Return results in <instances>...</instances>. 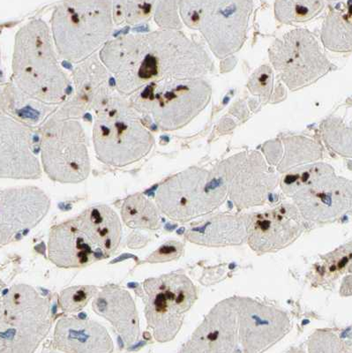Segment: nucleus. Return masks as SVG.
Listing matches in <instances>:
<instances>
[{
	"label": "nucleus",
	"instance_id": "obj_13",
	"mask_svg": "<svg viewBox=\"0 0 352 353\" xmlns=\"http://www.w3.org/2000/svg\"><path fill=\"white\" fill-rule=\"evenodd\" d=\"M306 222H335L351 213V182L335 174L334 168L327 165L324 170L291 196Z\"/></svg>",
	"mask_w": 352,
	"mask_h": 353
},
{
	"label": "nucleus",
	"instance_id": "obj_20",
	"mask_svg": "<svg viewBox=\"0 0 352 353\" xmlns=\"http://www.w3.org/2000/svg\"><path fill=\"white\" fill-rule=\"evenodd\" d=\"M238 342L235 297L214 305L178 353H235Z\"/></svg>",
	"mask_w": 352,
	"mask_h": 353
},
{
	"label": "nucleus",
	"instance_id": "obj_15",
	"mask_svg": "<svg viewBox=\"0 0 352 353\" xmlns=\"http://www.w3.org/2000/svg\"><path fill=\"white\" fill-rule=\"evenodd\" d=\"M235 301L243 353H264L290 333L291 317L282 309L249 297L235 296Z\"/></svg>",
	"mask_w": 352,
	"mask_h": 353
},
{
	"label": "nucleus",
	"instance_id": "obj_38",
	"mask_svg": "<svg viewBox=\"0 0 352 353\" xmlns=\"http://www.w3.org/2000/svg\"><path fill=\"white\" fill-rule=\"evenodd\" d=\"M341 295L344 296V297H348V296H351V275L345 276L344 282L342 283V285L341 287Z\"/></svg>",
	"mask_w": 352,
	"mask_h": 353
},
{
	"label": "nucleus",
	"instance_id": "obj_12",
	"mask_svg": "<svg viewBox=\"0 0 352 353\" xmlns=\"http://www.w3.org/2000/svg\"><path fill=\"white\" fill-rule=\"evenodd\" d=\"M224 182L228 197L238 210L262 206L280 179L258 151H244L218 163L212 170Z\"/></svg>",
	"mask_w": 352,
	"mask_h": 353
},
{
	"label": "nucleus",
	"instance_id": "obj_19",
	"mask_svg": "<svg viewBox=\"0 0 352 353\" xmlns=\"http://www.w3.org/2000/svg\"><path fill=\"white\" fill-rule=\"evenodd\" d=\"M73 80V97L62 103L52 118L78 121L87 112L95 110L116 92L111 74L96 54L75 66Z\"/></svg>",
	"mask_w": 352,
	"mask_h": 353
},
{
	"label": "nucleus",
	"instance_id": "obj_32",
	"mask_svg": "<svg viewBox=\"0 0 352 353\" xmlns=\"http://www.w3.org/2000/svg\"><path fill=\"white\" fill-rule=\"evenodd\" d=\"M323 138L329 147L342 154V157L351 156V131L339 119H330L322 125Z\"/></svg>",
	"mask_w": 352,
	"mask_h": 353
},
{
	"label": "nucleus",
	"instance_id": "obj_17",
	"mask_svg": "<svg viewBox=\"0 0 352 353\" xmlns=\"http://www.w3.org/2000/svg\"><path fill=\"white\" fill-rule=\"evenodd\" d=\"M306 230V221L294 204H281L249 215L247 243L257 254L276 253L296 242Z\"/></svg>",
	"mask_w": 352,
	"mask_h": 353
},
{
	"label": "nucleus",
	"instance_id": "obj_27",
	"mask_svg": "<svg viewBox=\"0 0 352 353\" xmlns=\"http://www.w3.org/2000/svg\"><path fill=\"white\" fill-rule=\"evenodd\" d=\"M121 217L125 225L132 229L154 231L162 225L158 208L141 193L129 195L125 199L121 206Z\"/></svg>",
	"mask_w": 352,
	"mask_h": 353
},
{
	"label": "nucleus",
	"instance_id": "obj_36",
	"mask_svg": "<svg viewBox=\"0 0 352 353\" xmlns=\"http://www.w3.org/2000/svg\"><path fill=\"white\" fill-rule=\"evenodd\" d=\"M185 245L178 241H169L156 249L144 260V263L156 264L177 261L183 256Z\"/></svg>",
	"mask_w": 352,
	"mask_h": 353
},
{
	"label": "nucleus",
	"instance_id": "obj_39",
	"mask_svg": "<svg viewBox=\"0 0 352 353\" xmlns=\"http://www.w3.org/2000/svg\"><path fill=\"white\" fill-rule=\"evenodd\" d=\"M285 353H307L303 345L295 346L289 349Z\"/></svg>",
	"mask_w": 352,
	"mask_h": 353
},
{
	"label": "nucleus",
	"instance_id": "obj_23",
	"mask_svg": "<svg viewBox=\"0 0 352 353\" xmlns=\"http://www.w3.org/2000/svg\"><path fill=\"white\" fill-rule=\"evenodd\" d=\"M249 215L218 214L194 223L185 233L187 241L207 248L240 245L247 242Z\"/></svg>",
	"mask_w": 352,
	"mask_h": 353
},
{
	"label": "nucleus",
	"instance_id": "obj_40",
	"mask_svg": "<svg viewBox=\"0 0 352 353\" xmlns=\"http://www.w3.org/2000/svg\"><path fill=\"white\" fill-rule=\"evenodd\" d=\"M43 353H59V352H43Z\"/></svg>",
	"mask_w": 352,
	"mask_h": 353
},
{
	"label": "nucleus",
	"instance_id": "obj_34",
	"mask_svg": "<svg viewBox=\"0 0 352 353\" xmlns=\"http://www.w3.org/2000/svg\"><path fill=\"white\" fill-rule=\"evenodd\" d=\"M273 72L269 65L258 68L251 75L247 87L251 94L259 96L264 101L270 99L273 90Z\"/></svg>",
	"mask_w": 352,
	"mask_h": 353
},
{
	"label": "nucleus",
	"instance_id": "obj_26",
	"mask_svg": "<svg viewBox=\"0 0 352 353\" xmlns=\"http://www.w3.org/2000/svg\"><path fill=\"white\" fill-rule=\"evenodd\" d=\"M351 263L352 244L348 242L323 255L313 265L308 279L313 287L333 285L339 277L351 270Z\"/></svg>",
	"mask_w": 352,
	"mask_h": 353
},
{
	"label": "nucleus",
	"instance_id": "obj_35",
	"mask_svg": "<svg viewBox=\"0 0 352 353\" xmlns=\"http://www.w3.org/2000/svg\"><path fill=\"white\" fill-rule=\"evenodd\" d=\"M155 20L163 30H180L182 25L178 14V2H156Z\"/></svg>",
	"mask_w": 352,
	"mask_h": 353
},
{
	"label": "nucleus",
	"instance_id": "obj_30",
	"mask_svg": "<svg viewBox=\"0 0 352 353\" xmlns=\"http://www.w3.org/2000/svg\"><path fill=\"white\" fill-rule=\"evenodd\" d=\"M156 2H112V21L117 26L137 25L147 22L152 17Z\"/></svg>",
	"mask_w": 352,
	"mask_h": 353
},
{
	"label": "nucleus",
	"instance_id": "obj_8",
	"mask_svg": "<svg viewBox=\"0 0 352 353\" xmlns=\"http://www.w3.org/2000/svg\"><path fill=\"white\" fill-rule=\"evenodd\" d=\"M39 131L43 169L52 181L78 184L89 178V143L80 122L50 117Z\"/></svg>",
	"mask_w": 352,
	"mask_h": 353
},
{
	"label": "nucleus",
	"instance_id": "obj_11",
	"mask_svg": "<svg viewBox=\"0 0 352 353\" xmlns=\"http://www.w3.org/2000/svg\"><path fill=\"white\" fill-rule=\"evenodd\" d=\"M269 55L278 77L291 90L316 83L332 69L316 37L307 30H292L276 40Z\"/></svg>",
	"mask_w": 352,
	"mask_h": 353
},
{
	"label": "nucleus",
	"instance_id": "obj_6",
	"mask_svg": "<svg viewBox=\"0 0 352 353\" xmlns=\"http://www.w3.org/2000/svg\"><path fill=\"white\" fill-rule=\"evenodd\" d=\"M52 324L48 299L31 285L12 286L0 298V353H36Z\"/></svg>",
	"mask_w": 352,
	"mask_h": 353
},
{
	"label": "nucleus",
	"instance_id": "obj_18",
	"mask_svg": "<svg viewBox=\"0 0 352 353\" xmlns=\"http://www.w3.org/2000/svg\"><path fill=\"white\" fill-rule=\"evenodd\" d=\"M34 130L0 110V179H39L42 176Z\"/></svg>",
	"mask_w": 352,
	"mask_h": 353
},
{
	"label": "nucleus",
	"instance_id": "obj_10",
	"mask_svg": "<svg viewBox=\"0 0 352 353\" xmlns=\"http://www.w3.org/2000/svg\"><path fill=\"white\" fill-rule=\"evenodd\" d=\"M212 90L203 79L174 80L156 88L133 108L163 131L184 128L206 108Z\"/></svg>",
	"mask_w": 352,
	"mask_h": 353
},
{
	"label": "nucleus",
	"instance_id": "obj_33",
	"mask_svg": "<svg viewBox=\"0 0 352 353\" xmlns=\"http://www.w3.org/2000/svg\"><path fill=\"white\" fill-rule=\"evenodd\" d=\"M99 289L95 285H75L62 291L59 305L64 313H78L86 307L91 299L95 297Z\"/></svg>",
	"mask_w": 352,
	"mask_h": 353
},
{
	"label": "nucleus",
	"instance_id": "obj_21",
	"mask_svg": "<svg viewBox=\"0 0 352 353\" xmlns=\"http://www.w3.org/2000/svg\"><path fill=\"white\" fill-rule=\"evenodd\" d=\"M92 308L112 324L127 348L140 341L139 314L127 290L113 283L103 287L94 297Z\"/></svg>",
	"mask_w": 352,
	"mask_h": 353
},
{
	"label": "nucleus",
	"instance_id": "obj_2",
	"mask_svg": "<svg viewBox=\"0 0 352 353\" xmlns=\"http://www.w3.org/2000/svg\"><path fill=\"white\" fill-rule=\"evenodd\" d=\"M121 239L118 214L107 205H94L52 227L48 258L61 269H83L114 255Z\"/></svg>",
	"mask_w": 352,
	"mask_h": 353
},
{
	"label": "nucleus",
	"instance_id": "obj_16",
	"mask_svg": "<svg viewBox=\"0 0 352 353\" xmlns=\"http://www.w3.org/2000/svg\"><path fill=\"white\" fill-rule=\"evenodd\" d=\"M50 208L48 195L39 188L0 190V248L27 235L42 222Z\"/></svg>",
	"mask_w": 352,
	"mask_h": 353
},
{
	"label": "nucleus",
	"instance_id": "obj_41",
	"mask_svg": "<svg viewBox=\"0 0 352 353\" xmlns=\"http://www.w3.org/2000/svg\"><path fill=\"white\" fill-rule=\"evenodd\" d=\"M0 63H1V52H0Z\"/></svg>",
	"mask_w": 352,
	"mask_h": 353
},
{
	"label": "nucleus",
	"instance_id": "obj_7",
	"mask_svg": "<svg viewBox=\"0 0 352 353\" xmlns=\"http://www.w3.org/2000/svg\"><path fill=\"white\" fill-rule=\"evenodd\" d=\"M227 198V189L219 176L191 167L161 183L155 200L160 212L169 219L187 223L213 213Z\"/></svg>",
	"mask_w": 352,
	"mask_h": 353
},
{
	"label": "nucleus",
	"instance_id": "obj_29",
	"mask_svg": "<svg viewBox=\"0 0 352 353\" xmlns=\"http://www.w3.org/2000/svg\"><path fill=\"white\" fill-rule=\"evenodd\" d=\"M351 327L344 330H316L308 340L309 353H351Z\"/></svg>",
	"mask_w": 352,
	"mask_h": 353
},
{
	"label": "nucleus",
	"instance_id": "obj_14",
	"mask_svg": "<svg viewBox=\"0 0 352 353\" xmlns=\"http://www.w3.org/2000/svg\"><path fill=\"white\" fill-rule=\"evenodd\" d=\"M253 2L205 1L199 30L219 59L238 52L247 37Z\"/></svg>",
	"mask_w": 352,
	"mask_h": 353
},
{
	"label": "nucleus",
	"instance_id": "obj_24",
	"mask_svg": "<svg viewBox=\"0 0 352 353\" xmlns=\"http://www.w3.org/2000/svg\"><path fill=\"white\" fill-rule=\"evenodd\" d=\"M58 108L33 99L12 83L0 88L1 112L31 128L39 130Z\"/></svg>",
	"mask_w": 352,
	"mask_h": 353
},
{
	"label": "nucleus",
	"instance_id": "obj_5",
	"mask_svg": "<svg viewBox=\"0 0 352 353\" xmlns=\"http://www.w3.org/2000/svg\"><path fill=\"white\" fill-rule=\"evenodd\" d=\"M59 55L73 64L87 61L110 41L113 26L112 1H65L50 19Z\"/></svg>",
	"mask_w": 352,
	"mask_h": 353
},
{
	"label": "nucleus",
	"instance_id": "obj_22",
	"mask_svg": "<svg viewBox=\"0 0 352 353\" xmlns=\"http://www.w3.org/2000/svg\"><path fill=\"white\" fill-rule=\"evenodd\" d=\"M53 346L64 353H112L108 330L95 321L64 316L56 323Z\"/></svg>",
	"mask_w": 352,
	"mask_h": 353
},
{
	"label": "nucleus",
	"instance_id": "obj_28",
	"mask_svg": "<svg viewBox=\"0 0 352 353\" xmlns=\"http://www.w3.org/2000/svg\"><path fill=\"white\" fill-rule=\"evenodd\" d=\"M285 153L278 165L279 172L286 173L298 167L313 163L322 157V147L306 137H291L284 139Z\"/></svg>",
	"mask_w": 352,
	"mask_h": 353
},
{
	"label": "nucleus",
	"instance_id": "obj_25",
	"mask_svg": "<svg viewBox=\"0 0 352 353\" xmlns=\"http://www.w3.org/2000/svg\"><path fill=\"white\" fill-rule=\"evenodd\" d=\"M351 1L338 3L323 23L322 39L334 52L351 50Z\"/></svg>",
	"mask_w": 352,
	"mask_h": 353
},
{
	"label": "nucleus",
	"instance_id": "obj_4",
	"mask_svg": "<svg viewBox=\"0 0 352 353\" xmlns=\"http://www.w3.org/2000/svg\"><path fill=\"white\" fill-rule=\"evenodd\" d=\"M94 112L93 143L100 162L125 167L139 162L152 150L155 138L117 91Z\"/></svg>",
	"mask_w": 352,
	"mask_h": 353
},
{
	"label": "nucleus",
	"instance_id": "obj_1",
	"mask_svg": "<svg viewBox=\"0 0 352 353\" xmlns=\"http://www.w3.org/2000/svg\"><path fill=\"white\" fill-rule=\"evenodd\" d=\"M99 59L130 105L168 81L203 79L214 71L203 47L177 30L117 37L100 50Z\"/></svg>",
	"mask_w": 352,
	"mask_h": 353
},
{
	"label": "nucleus",
	"instance_id": "obj_3",
	"mask_svg": "<svg viewBox=\"0 0 352 353\" xmlns=\"http://www.w3.org/2000/svg\"><path fill=\"white\" fill-rule=\"evenodd\" d=\"M54 50L48 25L42 19H34L18 30L12 61L11 83L50 106L64 103L72 85Z\"/></svg>",
	"mask_w": 352,
	"mask_h": 353
},
{
	"label": "nucleus",
	"instance_id": "obj_9",
	"mask_svg": "<svg viewBox=\"0 0 352 353\" xmlns=\"http://www.w3.org/2000/svg\"><path fill=\"white\" fill-rule=\"evenodd\" d=\"M143 290L139 295L154 339L159 343L172 341L197 301V287L185 274L172 272L146 279Z\"/></svg>",
	"mask_w": 352,
	"mask_h": 353
},
{
	"label": "nucleus",
	"instance_id": "obj_31",
	"mask_svg": "<svg viewBox=\"0 0 352 353\" xmlns=\"http://www.w3.org/2000/svg\"><path fill=\"white\" fill-rule=\"evenodd\" d=\"M324 8L322 1H278L275 3V14L285 24L312 20Z\"/></svg>",
	"mask_w": 352,
	"mask_h": 353
},
{
	"label": "nucleus",
	"instance_id": "obj_37",
	"mask_svg": "<svg viewBox=\"0 0 352 353\" xmlns=\"http://www.w3.org/2000/svg\"><path fill=\"white\" fill-rule=\"evenodd\" d=\"M204 3L205 1H200V0L178 2L182 20L187 27L198 30L201 15H203Z\"/></svg>",
	"mask_w": 352,
	"mask_h": 353
}]
</instances>
